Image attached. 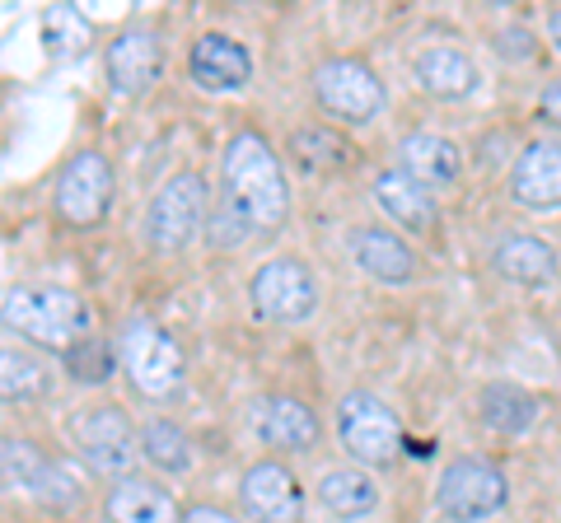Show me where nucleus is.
Masks as SVG:
<instances>
[{
  "instance_id": "nucleus-31",
  "label": "nucleus",
  "mask_w": 561,
  "mask_h": 523,
  "mask_svg": "<svg viewBox=\"0 0 561 523\" xmlns=\"http://www.w3.org/2000/svg\"><path fill=\"white\" fill-rule=\"evenodd\" d=\"M542 117H548L552 127H561V80H552L548 90H542Z\"/></svg>"
},
{
  "instance_id": "nucleus-27",
  "label": "nucleus",
  "mask_w": 561,
  "mask_h": 523,
  "mask_svg": "<svg viewBox=\"0 0 561 523\" xmlns=\"http://www.w3.org/2000/svg\"><path fill=\"white\" fill-rule=\"evenodd\" d=\"M47 388V370L38 360H33L28 351H14V346H5L0 351V393L10 397H20V403H28V397H38Z\"/></svg>"
},
{
  "instance_id": "nucleus-20",
  "label": "nucleus",
  "mask_w": 561,
  "mask_h": 523,
  "mask_svg": "<svg viewBox=\"0 0 561 523\" xmlns=\"http://www.w3.org/2000/svg\"><path fill=\"white\" fill-rule=\"evenodd\" d=\"M416 80L421 90L435 98H463L478 84V66H472L459 47H426L416 57Z\"/></svg>"
},
{
  "instance_id": "nucleus-8",
  "label": "nucleus",
  "mask_w": 561,
  "mask_h": 523,
  "mask_svg": "<svg viewBox=\"0 0 561 523\" xmlns=\"http://www.w3.org/2000/svg\"><path fill=\"white\" fill-rule=\"evenodd\" d=\"M249 294H253L262 318H272V323H305L309 313L319 309V286H313L305 262H295V257L262 262Z\"/></svg>"
},
{
  "instance_id": "nucleus-19",
  "label": "nucleus",
  "mask_w": 561,
  "mask_h": 523,
  "mask_svg": "<svg viewBox=\"0 0 561 523\" xmlns=\"http://www.w3.org/2000/svg\"><path fill=\"white\" fill-rule=\"evenodd\" d=\"M0 463H5V486L10 491H24V496H43V500H57V491L51 486H61V491L70 496L76 486L66 481V473L51 458H43L33 444H20V440H5V449H0Z\"/></svg>"
},
{
  "instance_id": "nucleus-28",
  "label": "nucleus",
  "mask_w": 561,
  "mask_h": 523,
  "mask_svg": "<svg viewBox=\"0 0 561 523\" xmlns=\"http://www.w3.org/2000/svg\"><path fill=\"white\" fill-rule=\"evenodd\" d=\"M66 374L76 379V383H108V374H113V351H108V341L80 337V341L66 351Z\"/></svg>"
},
{
  "instance_id": "nucleus-14",
  "label": "nucleus",
  "mask_w": 561,
  "mask_h": 523,
  "mask_svg": "<svg viewBox=\"0 0 561 523\" xmlns=\"http://www.w3.org/2000/svg\"><path fill=\"white\" fill-rule=\"evenodd\" d=\"M375 201H379V211L398 224V230L426 234V230H435V220H440L435 191H431V187H421L416 178H408L402 168L379 173V178H375Z\"/></svg>"
},
{
  "instance_id": "nucleus-7",
  "label": "nucleus",
  "mask_w": 561,
  "mask_h": 523,
  "mask_svg": "<svg viewBox=\"0 0 561 523\" xmlns=\"http://www.w3.org/2000/svg\"><path fill=\"white\" fill-rule=\"evenodd\" d=\"M313 94H319V103H323L332 117L356 121V127H360V121H370L383 108V84H379V75L365 61H356V57H332V61H323L319 71H313Z\"/></svg>"
},
{
  "instance_id": "nucleus-1",
  "label": "nucleus",
  "mask_w": 561,
  "mask_h": 523,
  "mask_svg": "<svg viewBox=\"0 0 561 523\" xmlns=\"http://www.w3.org/2000/svg\"><path fill=\"white\" fill-rule=\"evenodd\" d=\"M225 197H220V220H216V243H239L249 234L276 230L290 211L286 173H280L276 150L262 141L257 131H239L225 146L220 160Z\"/></svg>"
},
{
  "instance_id": "nucleus-12",
  "label": "nucleus",
  "mask_w": 561,
  "mask_h": 523,
  "mask_svg": "<svg viewBox=\"0 0 561 523\" xmlns=\"http://www.w3.org/2000/svg\"><path fill=\"white\" fill-rule=\"evenodd\" d=\"M187 71L202 90L230 94V90H243V84L253 80V57H249V47L230 38V33H202V38L192 43Z\"/></svg>"
},
{
  "instance_id": "nucleus-15",
  "label": "nucleus",
  "mask_w": 561,
  "mask_h": 523,
  "mask_svg": "<svg viewBox=\"0 0 561 523\" xmlns=\"http://www.w3.org/2000/svg\"><path fill=\"white\" fill-rule=\"evenodd\" d=\"M398 168L408 173V178H416L421 187H449V183H459V173H463V154L454 141H445V136L412 131L398 141Z\"/></svg>"
},
{
  "instance_id": "nucleus-11",
  "label": "nucleus",
  "mask_w": 561,
  "mask_h": 523,
  "mask_svg": "<svg viewBox=\"0 0 561 523\" xmlns=\"http://www.w3.org/2000/svg\"><path fill=\"white\" fill-rule=\"evenodd\" d=\"M239 500H243V514L253 523H300V514H305L300 481H295L290 467H280V463L249 467L239 481Z\"/></svg>"
},
{
  "instance_id": "nucleus-13",
  "label": "nucleus",
  "mask_w": 561,
  "mask_h": 523,
  "mask_svg": "<svg viewBox=\"0 0 561 523\" xmlns=\"http://www.w3.org/2000/svg\"><path fill=\"white\" fill-rule=\"evenodd\" d=\"M511 197L529 211H557L561 206V141H534L515 160Z\"/></svg>"
},
{
  "instance_id": "nucleus-18",
  "label": "nucleus",
  "mask_w": 561,
  "mask_h": 523,
  "mask_svg": "<svg viewBox=\"0 0 561 523\" xmlns=\"http://www.w3.org/2000/svg\"><path fill=\"white\" fill-rule=\"evenodd\" d=\"M351 253H356L360 267L383 286L416 281V253L408 248V239H398L393 230H375V224H365V230L351 234Z\"/></svg>"
},
{
  "instance_id": "nucleus-25",
  "label": "nucleus",
  "mask_w": 561,
  "mask_h": 523,
  "mask_svg": "<svg viewBox=\"0 0 561 523\" xmlns=\"http://www.w3.org/2000/svg\"><path fill=\"white\" fill-rule=\"evenodd\" d=\"M43 43H47V51L57 61H70V57H80V51L94 43V28H90V20H84L76 5H47V14H43Z\"/></svg>"
},
{
  "instance_id": "nucleus-4",
  "label": "nucleus",
  "mask_w": 561,
  "mask_h": 523,
  "mask_svg": "<svg viewBox=\"0 0 561 523\" xmlns=\"http://www.w3.org/2000/svg\"><path fill=\"white\" fill-rule=\"evenodd\" d=\"M202 216H206V183L197 178V173H179V178H169L146 206L150 248L154 253L187 248V243L197 239V230H202Z\"/></svg>"
},
{
  "instance_id": "nucleus-21",
  "label": "nucleus",
  "mask_w": 561,
  "mask_h": 523,
  "mask_svg": "<svg viewBox=\"0 0 561 523\" xmlns=\"http://www.w3.org/2000/svg\"><path fill=\"white\" fill-rule=\"evenodd\" d=\"M491 267H496L505 281H515V286H542V281H552V271H557V253L542 239L515 234V239L496 243Z\"/></svg>"
},
{
  "instance_id": "nucleus-16",
  "label": "nucleus",
  "mask_w": 561,
  "mask_h": 523,
  "mask_svg": "<svg viewBox=\"0 0 561 523\" xmlns=\"http://www.w3.org/2000/svg\"><path fill=\"white\" fill-rule=\"evenodd\" d=\"M160 75V43L150 28H127L108 43V80L117 94H146Z\"/></svg>"
},
{
  "instance_id": "nucleus-5",
  "label": "nucleus",
  "mask_w": 561,
  "mask_h": 523,
  "mask_svg": "<svg viewBox=\"0 0 561 523\" xmlns=\"http://www.w3.org/2000/svg\"><path fill=\"white\" fill-rule=\"evenodd\" d=\"M505 500H511L505 477L491 463H478V458L449 463L440 473V481H435V504H440V514L454 523H482L491 514H501Z\"/></svg>"
},
{
  "instance_id": "nucleus-30",
  "label": "nucleus",
  "mask_w": 561,
  "mask_h": 523,
  "mask_svg": "<svg viewBox=\"0 0 561 523\" xmlns=\"http://www.w3.org/2000/svg\"><path fill=\"white\" fill-rule=\"evenodd\" d=\"M183 523H239V519L225 514V510H216V504H197V510L183 514Z\"/></svg>"
},
{
  "instance_id": "nucleus-22",
  "label": "nucleus",
  "mask_w": 561,
  "mask_h": 523,
  "mask_svg": "<svg viewBox=\"0 0 561 523\" xmlns=\"http://www.w3.org/2000/svg\"><path fill=\"white\" fill-rule=\"evenodd\" d=\"M319 500L337 519H360L379 504V481L365 467H332L319 477Z\"/></svg>"
},
{
  "instance_id": "nucleus-32",
  "label": "nucleus",
  "mask_w": 561,
  "mask_h": 523,
  "mask_svg": "<svg viewBox=\"0 0 561 523\" xmlns=\"http://www.w3.org/2000/svg\"><path fill=\"white\" fill-rule=\"evenodd\" d=\"M548 33H552V43L561 47V10H552V20H548Z\"/></svg>"
},
{
  "instance_id": "nucleus-24",
  "label": "nucleus",
  "mask_w": 561,
  "mask_h": 523,
  "mask_svg": "<svg viewBox=\"0 0 561 523\" xmlns=\"http://www.w3.org/2000/svg\"><path fill=\"white\" fill-rule=\"evenodd\" d=\"M482 421L496 434H524L538 421V403L519 383H486L482 388Z\"/></svg>"
},
{
  "instance_id": "nucleus-23",
  "label": "nucleus",
  "mask_w": 561,
  "mask_h": 523,
  "mask_svg": "<svg viewBox=\"0 0 561 523\" xmlns=\"http://www.w3.org/2000/svg\"><path fill=\"white\" fill-rule=\"evenodd\" d=\"M108 519L113 523H183L173 510V496L160 491L154 481H122L108 496Z\"/></svg>"
},
{
  "instance_id": "nucleus-6",
  "label": "nucleus",
  "mask_w": 561,
  "mask_h": 523,
  "mask_svg": "<svg viewBox=\"0 0 561 523\" xmlns=\"http://www.w3.org/2000/svg\"><path fill=\"white\" fill-rule=\"evenodd\" d=\"M122 370L136 383V393L146 397H169L183 383V351L164 327L154 323H131L122 333Z\"/></svg>"
},
{
  "instance_id": "nucleus-9",
  "label": "nucleus",
  "mask_w": 561,
  "mask_h": 523,
  "mask_svg": "<svg viewBox=\"0 0 561 523\" xmlns=\"http://www.w3.org/2000/svg\"><path fill=\"white\" fill-rule=\"evenodd\" d=\"M70 440H76V449L84 453V463H90L94 473H108V477L131 473V463L140 458L131 421L117 407L76 411V421H70Z\"/></svg>"
},
{
  "instance_id": "nucleus-2",
  "label": "nucleus",
  "mask_w": 561,
  "mask_h": 523,
  "mask_svg": "<svg viewBox=\"0 0 561 523\" xmlns=\"http://www.w3.org/2000/svg\"><path fill=\"white\" fill-rule=\"evenodd\" d=\"M0 318H5L10 333L43 346H61V351H70L80 337H90V309L57 286H10Z\"/></svg>"
},
{
  "instance_id": "nucleus-29",
  "label": "nucleus",
  "mask_w": 561,
  "mask_h": 523,
  "mask_svg": "<svg viewBox=\"0 0 561 523\" xmlns=\"http://www.w3.org/2000/svg\"><path fill=\"white\" fill-rule=\"evenodd\" d=\"M290 150L300 154V164H309V168H337V164H346V141L337 131H328V127L300 131L290 141Z\"/></svg>"
},
{
  "instance_id": "nucleus-17",
  "label": "nucleus",
  "mask_w": 561,
  "mask_h": 523,
  "mask_svg": "<svg viewBox=\"0 0 561 523\" xmlns=\"http://www.w3.org/2000/svg\"><path fill=\"white\" fill-rule=\"evenodd\" d=\"M249 421L257 430V440L272 444V449H309L319 440L313 411L305 403H295V397H257Z\"/></svg>"
},
{
  "instance_id": "nucleus-3",
  "label": "nucleus",
  "mask_w": 561,
  "mask_h": 523,
  "mask_svg": "<svg viewBox=\"0 0 561 523\" xmlns=\"http://www.w3.org/2000/svg\"><path fill=\"white\" fill-rule=\"evenodd\" d=\"M337 440L356 463L383 467L398 458L402 449V426L389 403H379L375 393H346L337 407Z\"/></svg>"
},
{
  "instance_id": "nucleus-26",
  "label": "nucleus",
  "mask_w": 561,
  "mask_h": 523,
  "mask_svg": "<svg viewBox=\"0 0 561 523\" xmlns=\"http://www.w3.org/2000/svg\"><path fill=\"white\" fill-rule=\"evenodd\" d=\"M140 453L160 467V473H187L192 467V440L173 421H154L140 434Z\"/></svg>"
},
{
  "instance_id": "nucleus-10",
  "label": "nucleus",
  "mask_w": 561,
  "mask_h": 523,
  "mask_svg": "<svg viewBox=\"0 0 561 523\" xmlns=\"http://www.w3.org/2000/svg\"><path fill=\"white\" fill-rule=\"evenodd\" d=\"M108 201H113V168L99 150H84L76 154L61 178H57V216L76 230H90L108 216Z\"/></svg>"
}]
</instances>
